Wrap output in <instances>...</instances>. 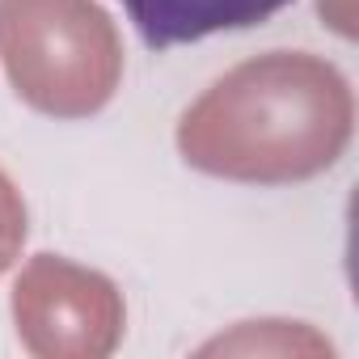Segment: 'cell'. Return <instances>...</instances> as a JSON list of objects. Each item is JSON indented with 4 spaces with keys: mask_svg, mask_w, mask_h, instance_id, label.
Masks as SVG:
<instances>
[{
    "mask_svg": "<svg viewBox=\"0 0 359 359\" xmlns=\"http://www.w3.org/2000/svg\"><path fill=\"white\" fill-rule=\"evenodd\" d=\"M292 0H123L127 18L152 51L199 43L220 30H250Z\"/></svg>",
    "mask_w": 359,
    "mask_h": 359,
    "instance_id": "obj_4",
    "label": "cell"
},
{
    "mask_svg": "<svg viewBox=\"0 0 359 359\" xmlns=\"http://www.w3.org/2000/svg\"><path fill=\"white\" fill-rule=\"evenodd\" d=\"M0 60L26 106L97 114L123 81V43L97 0H0Z\"/></svg>",
    "mask_w": 359,
    "mask_h": 359,
    "instance_id": "obj_2",
    "label": "cell"
},
{
    "mask_svg": "<svg viewBox=\"0 0 359 359\" xmlns=\"http://www.w3.org/2000/svg\"><path fill=\"white\" fill-rule=\"evenodd\" d=\"M346 76L309 51H266L224 72L177 118V152L199 173L283 187L325 173L351 144Z\"/></svg>",
    "mask_w": 359,
    "mask_h": 359,
    "instance_id": "obj_1",
    "label": "cell"
},
{
    "mask_svg": "<svg viewBox=\"0 0 359 359\" xmlns=\"http://www.w3.org/2000/svg\"><path fill=\"white\" fill-rule=\"evenodd\" d=\"M26 245V203L13 177L0 169V275H5Z\"/></svg>",
    "mask_w": 359,
    "mask_h": 359,
    "instance_id": "obj_5",
    "label": "cell"
},
{
    "mask_svg": "<svg viewBox=\"0 0 359 359\" xmlns=\"http://www.w3.org/2000/svg\"><path fill=\"white\" fill-rule=\"evenodd\" d=\"M18 338L39 359H106L123 338V292L89 266L39 254L13 283Z\"/></svg>",
    "mask_w": 359,
    "mask_h": 359,
    "instance_id": "obj_3",
    "label": "cell"
}]
</instances>
